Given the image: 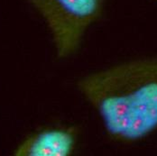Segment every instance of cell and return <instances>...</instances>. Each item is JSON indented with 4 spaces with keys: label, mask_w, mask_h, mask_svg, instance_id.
<instances>
[{
    "label": "cell",
    "mask_w": 157,
    "mask_h": 156,
    "mask_svg": "<svg viewBox=\"0 0 157 156\" xmlns=\"http://www.w3.org/2000/svg\"><path fill=\"white\" fill-rule=\"evenodd\" d=\"M111 137L135 142L157 129V59L121 63L78 81Z\"/></svg>",
    "instance_id": "cell-1"
},
{
    "label": "cell",
    "mask_w": 157,
    "mask_h": 156,
    "mask_svg": "<svg viewBox=\"0 0 157 156\" xmlns=\"http://www.w3.org/2000/svg\"><path fill=\"white\" fill-rule=\"evenodd\" d=\"M44 19L58 57L75 53L82 38L99 16L102 0H28Z\"/></svg>",
    "instance_id": "cell-2"
},
{
    "label": "cell",
    "mask_w": 157,
    "mask_h": 156,
    "mask_svg": "<svg viewBox=\"0 0 157 156\" xmlns=\"http://www.w3.org/2000/svg\"><path fill=\"white\" fill-rule=\"evenodd\" d=\"M73 128H52L35 133L15 150L16 156H69L76 144Z\"/></svg>",
    "instance_id": "cell-3"
}]
</instances>
